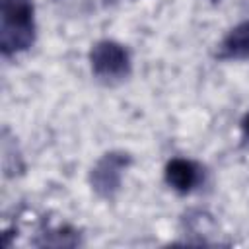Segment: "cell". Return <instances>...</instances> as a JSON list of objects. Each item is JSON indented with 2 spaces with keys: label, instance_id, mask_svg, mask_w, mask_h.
I'll return each instance as SVG.
<instances>
[{
  "label": "cell",
  "instance_id": "5",
  "mask_svg": "<svg viewBox=\"0 0 249 249\" xmlns=\"http://www.w3.org/2000/svg\"><path fill=\"white\" fill-rule=\"evenodd\" d=\"M220 60H247L249 58V21L231 27L218 45Z\"/></svg>",
  "mask_w": 249,
  "mask_h": 249
},
{
  "label": "cell",
  "instance_id": "3",
  "mask_svg": "<svg viewBox=\"0 0 249 249\" xmlns=\"http://www.w3.org/2000/svg\"><path fill=\"white\" fill-rule=\"evenodd\" d=\"M132 163L130 156L126 152H107L103 154L95 165L89 171V185L93 193L101 198H115V195L121 191L123 175Z\"/></svg>",
  "mask_w": 249,
  "mask_h": 249
},
{
  "label": "cell",
  "instance_id": "4",
  "mask_svg": "<svg viewBox=\"0 0 249 249\" xmlns=\"http://www.w3.org/2000/svg\"><path fill=\"white\" fill-rule=\"evenodd\" d=\"M163 177H165V183L175 193L187 195L200 183L202 171L195 161H191L187 158H173V160L167 161Z\"/></svg>",
  "mask_w": 249,
  "mask_h": 249
},
{
  "label": "cell",
  "instance_id": "1",
  "mask_svg": "<svg viewBox=\"0 0 249 249\" xmlns=\"http://www.w3.org/2000/svg\"><path fill=\"white\" fill-rule=\"evenodd\" d=\"M31 0L0 2V49L4 56L27 51L35 41V18Z\"/></svg>",
  "mask_w": 249,
  "mask_h": 249
},
{
  "label": "cell",
  "instance_id": "2",
  "mask_svg": "<svg viewBox=\"0 0 249 249\" xmlns=\"http://www.w3.org/2000/svg\"><path fill=\"white\" fill-rule=\"evenodd\" d=\"M89 66L97 80L105 84H117L130 74V56L121 43L103 39L91 47Z\"/></svg>",
  "mask_w": 249,
  "mask_h": 249
},
{
  "label": "cell",
  "instance_id": "6",
  "mask_svg": "<svg viewBox=\"0 0 249 249\" xmlns=\"http://www.w3.org/2000/svg\"><path fill=\"white\" fill-rule=\"evenodd\" d=\"M241 132H243V138L249 142V113H245V117L241 119Z\"/></svg>",
  "mask_w": 249,
  "mask_h": 249
}]
</instances>
